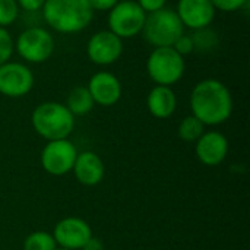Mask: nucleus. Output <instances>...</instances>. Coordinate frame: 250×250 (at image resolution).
I'll return each instance as SVG.
<instances>
[{"label": "nucleus", "instance_id": "nucleus-1", "mask_svg": "<svg viewBox=\"0 0 250 250\" xmlns=\"http://www.w3.org/2000/svg\"><path fill=\"white\" fill-rule=\"evenodd\" d=\"M233 95L227 85L218 79L199 81L190 94V110L205 126L226 123L233 114Z\"/></svg>", "mask_w": 250, "mask_h": 250}, {"label": "nucleus", "instance_id": "nucleus-2", "mask_svg": "<svg viewBox=\"0 0 250 250\" xmlns=\"http://www.w3.org/2000/svg\"><path fill=\"white\" fill-rule=\"evenodd\" d=\"M41 10L47 25L60 34L81 32L94 18L88 0H45Z\"/></svg>", "mask_w": 250, "mask_h": 250}, {"label": "nucleus", "instance_id": "nucleus-3", "mask_svg": "<svg viewBox=\"0 0 250 250\" xmlns=\"http://www.w3.org/2000/svg\"><path fill=\"white\" fill-rule=\"evenodd\" d=\"M34 130L47 142L69 139L75 129V116L57 101H45L37 105L31 116Z\"/></svg>", "mask_w": 250, "mask_h": 250}, {"label": "nucleus", "instance_id": "nucleus-4", "mask_svg": "<svg viewBox=\"0 0 250 250\" xmlns=\"http://www.w3.org/2000/svg\"><path fill=\"white\" fill-rule=\"evenodd\" d=\"M145 41L155 47H171L174 41L185 34V26L180 22L174 9L163 7L157 12L148 13L141 32Z\"/></svg>", "mask_w": 250, "mask_h": 250}, {"label": "nucleus", "instance_id": "nucleus-5", "mask_svg": "<svg viewBox=\"0 0 250 250\" xmlns=\"http://www.w3.org/2000/svg\"><path fill=\"white\" fill-rule=\"evenodd\" d=\"M186 70L185 57L173 47H155L146 59V72L155 85L173 86Z\"/></svg>", "mask_w": 250, "mask_h": 250}, {"label": "nucleus", "instance_id": "nucleus-6", "mask_svg": "<svg viewBox=\"0 0 250 250\" xmlns=\"http://www.w3.org/2000/svg\"><path fill=\"white\" fill-rule=\"evenodd\" d=\"M146 13L135 0H119L108 10V31L119 38H133L142 32Z\"/></svg>", "mask_w": 250, "mask_h": 250}, {"label": "nucleus", "instance_id": "nucleus-7", "mask_svg": "<svg viewBox=\"0 0 250 250\" xmlns=\"http://www.w3.org/2000/svg\"><path fill=\"white\" fill-rule=\"evenodd\" d=\"M54 37L41 26H31L22 31L16 41L15 50L19 57L28 63H44L54 53Z\"/></svg>", "mask_w": 250, "mask_h": 250}, {"label": "nucleus", "instance_id": "nucleus-8", "mask_svg": "<svg viewBox=\"0 0 250 250\" xmlns=\"http://www.w3.org/2000/svg\"><path fill=\"white\" fill-rule=\"evenodd\" d=\"M78 157V149L70 139L48 141L41 151V167L45 173L60 177L72 171Z\"/></svg>", "mask_w": 250, "mask_h": 250}, {"label": "nucleus", "instance_id": "nucleus-9", "mask_svg": "<svg viewBox=\"0 0 250 250\" xmlns=\"http://www.w3.org/2000/svg\"><path fill=\"white\" fill-rule=\"evenodd\" d=\"M32 70L21 62H6L0 66V94L7 98H21L34 88Z\"/></svg>", "mask_w": 250, "mask_h": 250}, {"label": "nucleus", "instance_id": "nucleus-10", "mask_svg": "<svg viewBox=\"0 0 250 250\" xmlns=\"http://www.w3.org/2000/svg\"><path fill=\"white\" fill-rule=\"evenodd\" d=\"M86 54L97 66H110L123 54V40L108 29L95 32L86 44Z\"/></svg>", "mask_w": 250, "mask_h": 250}, {"label": "nucleus", "instance_id": "nucleus-11", "mask_svg": "<svg viewBox=\"0 0 250 250\" xmlns=\"http://www.w3.org/2000/svg\"><path fill=\"white\" fill-rule=\"evenodd\" d=\"M51 234L57 248L67 250H81L94 236L91 226L79 217H66L60 220L54 226Z\"/></svg>", "mask_w": 250, "mask_h": 250}, {"label": "nucleus", "instance_id": "nucleus-12", "mask_svg": "<svg viewBox=\"0 0 250 250\" xmlns=\"http://www.w3.org/2000/svg\"><path fill=\"white\" fill-rule=\"evenodd\" d=\"M230 144L224 133L218 130L204 132V135L195 142V154L207 167L220 166L229 155Z\"/></svg>", "mask_w": 250, "mask_h": 250}, {"label": "nucleus", "instance_id": "nucleus-13", "mask_svg": "<svg viewBox=\"0 0 250 250\" xmlns=\"http://www.w3.org/2000/svg\"><path fill=\"white\" fill-rule=\"evenodd\" d=\"M215 12L211 0H179L176 9L183 26L193 31L211 26L215 19Z\"/></svg>", "mask_w": 250, "mask_h": 250}, {"label": "nucleus", "instance_id": "nucleus-14", "mask_svg": "<svg viewBox=\"0 0 250 250\" xmlns=\"http://www.w3.org/2000/svg\"><path fill=\"white\" fill-rule=\"evenodd\" d=\"M88 91L95 104L101 107H111L122 98L123 88L119 78L107 70L97 72L88 82Z\"/></svg>", "mask_w": 250, "mask_h": 250}, {"label": "nucleus", "instance_id": "nucleus-15", "mask_svg": "<svg viewBox=\"0 0 250 250\" xmlns=\"http://www.w3.org/2000/svg\"><path fill=\"white\" fill-rule=\"evenodd\" d=\"M72 173L75 174V179L81 185L92 188L103 182L104 174H105V166L97 152L82 151V152H78Z\"/></svg>", "mask_w": 250, "mask_h": 250}, {"label": "nucleus", "instance_id": "nucleus-16", "mask_svg": "<svg viewBox=\"0 0 250 250\" xmlns=\"http://www.w3.org/2000/svg\"><path fill=\"white\" fill-rule=\"evenodd\" d=\"M146 107L152 117L164 120L176 113L177 97L171 86L155 85L146 97Z\"/></svg>", "mask_w": 250, "mask_h": 250}, {"label": "nucleus", "instance_id": "nucleus-17", "mask_svg": "<svg viewBox=\"0 0 250 250\" xmlns=\"http://www.w3.org/2000/svg\"><path fill=\"white\" fill-rule=\"evenodd\" d=\"M64 105L76 117V116H85L91 113L95 103L86 86H75L73 89H70Z\"/></svg>", "mask_w": 250, "mask_h": 250}, {"label": "nucleus", "instance_id": "nucleus-18", "mask_svg": "<svg viewBox=\"0 0 250 250\" xmlns=\"http://www.w3.org/2000/svg\"><path fill=\"white\" fill-rule=\"evenodd\" d=\"M205 132V125L198 119L195 117L193 114L190 116H186L180 123H179V127H177V135L182 141L185 142H196Z\"/></svg>", "mask_w": 250, "mask_h": 250}, {"label": "nucleus", "instance_id": "nucleus-19", "mask_svg": "<svg viewBox=\"0 0 250 250\" xmlns=\"http://www.w3.org/2000/svg\"><path fill=\"white\" fill-rule=\"evenodd\" d=\"M57 243L48 231H34L23 240V250H56Z\"/></svg>", "mask_w": 250, "mask_h": 250}, {"label": "nucleus", "instance_id": "nucleus-20", "mask_svg": "<svg viewBox=\"0 0 250 250\" xmlns=\"http://www.w3.org/2000/svg\"><path fill=\"white\" fill-rule=\"evenodd\" d=\"M193 38V44H195V50H211L218 44V38H217V32L211 31L209 26L204 28V29H198L195 31V34L192 35Z\"/></svg>", "mask_w": 250, "mask_h": 250}, {"label": "nucleus", "instance_id": "nucleus-21", "mask_svg": "<svg viewBox=\"0 0 250 250\" xmlns=\"http://www.w3.org/2000/svg\"><path fill=\"white\" fill-rule=\"evenodd\" d=\"M19 16V6L16 0H0V26H10Z\"/></svg>", "mask_w": 250, "mask_h": 250}, {"label": "nucleus", "instance_id": "nucleus-22", "mask_svg": "<svg viewBox=\"0 0 250 250\" xmlns=\"http://www.w3.org/2000/svg\"><path fill=\"white\" fill-rule=\"evenodd\" d=\"M15 51V41L6 28L0 26V66L10 60Z\"/></svg>", "mask_w": 250, "mask_h": 250}, {"label": "nucleus", "instance_id": "nucleus-23", "mask_svg": "<svg viewBox=\"0 0 250 250\" xmlns=\"http://www.w3.org/2000/svg\"><path fill=\"white\" fill-rule=\"evenodd\" d=\"M211 3L215 7V10L231 13L245 9L249 4V0H211Z\"/></svg>", "mask_w": 250, "mask_h": 250}, {"label": "nucleus", "instance_id": "nucleus-24", "mask_svg": "<svg viewBox=\"0 0 250 250\" xmlns=\"http://www.w3.org/2000/svg\"><path fill=\"white\" fill-rule=\"evenodd\" d=\"M180 56H188V54H190L192 51H195V44H193V38H192V35H189V34H182L176 41H174V44L171 45Z\"/></svg>", "mask_w": 250, "mask_h": 250}, {"label": "nucleus", "instance_id": "nucleus-25", "mask_svg": "<svg viewBox=\"0 0 250 250\" xmlns=\"http://www.w3.org/2000/svg\"><path fill=\"white\" fill-rule=\"evenodd\" d=\"M135 1L141 6V9L146 15L166 7V3H167V0H135Z\"/></svg>", "mask_w": 250, "mask_h": 250}, {"label": "nucleus", "instance_id": "nucleus-26", "mask_svg": "<svg viewBox=\"0 0 250 250\" xmlns=\"http://www.w3.org/2000/svg\"><path fill=\"white\" fill-rule=\"evenodd\" d=\"M19 9H23L26 12H38L42 9L45 0H16Z\"/></svg>", "mask_w": 250, "mask_h": 250}, {"label": "nucleus", "instance_id": "nucleus-27", "mask_svg": "<svg viewBox=\"0 0 250 250\" xmlns=\"http://www.w3.org/2000/svg\"><path fill=\"white\" fill-rule=\"evenodd\" d=\"M119 0H88L91 9L95 12V10H100V12H105V10H110Z\"/></svg>", "mask_w": 250, "mask_h": 250}, {"label": "nucleus", "instance_id": "nucleus-28", "mask_svg": "<svg viewBox=\"0 0 250 250\" xmlns=\"http://www.w3.org/2000/svg\"><path fill=\"white\" fill-rule=\"evenodd\" d=\"M81 250H104V245H103V242L100 239L92 236Z\"/></svg>", "mask_w": 250, "mask_h": 250}, {"label": "nucleus", "instance_id": "nucleus-29", "mask_svg": "<svg viewBox=\"0 0 250 250\" xmlns=\"http://www.w3.org/2000/svg\"><path fill=\"white\" fill-rule=\"evenodd\" d=\"M56 250H67V249H62V248H57V249Z\"/></svg>", "mask_w": 250, "mask_h": 250}]
</instances>
